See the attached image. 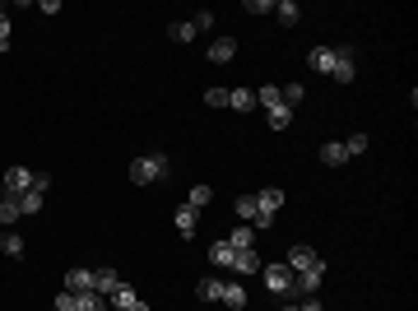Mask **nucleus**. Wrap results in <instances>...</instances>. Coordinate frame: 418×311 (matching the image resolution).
Masks as SVG:
<instances>
[{
	"instance_id": "16",
	"label": "nucleus",
	"mask_w": 418,
	"mask_h": 311,
	"mask_svg": "<svg viewBox=\"0 0 418 311\" xmlns=\"http://www.w3.org/2000/svg\"><path fill=\"white\" fill-rule=\"evenodd\" d=\"M321 163H330V167L349 163V149H344V140H330V145H321Z\"/></svg>"
},
{
	"instance_id": "26",
	"label": "nucleus",
	"mask_w": 418,
	"mask_h": 311,
	"mask_svg": "<svg viewBox=\"0 0 418 311\" xmlns=\"http://www.w3.org/2000/svg\"><path fill=\"white\" fill-rule=\"evenodd\" d=\"M75 311H107V298H98V293H79Z\"/></svg>"
},
{
	"instance_id": "21",
	"label": "nucleus",
	"mask_w": 418,
	"mask_h": 311,
	"mask_svg": "<svg viewBox=\"0 0 418 311\" xmlns=\"http://www.w3.org/2000/svg\"><path fill=\"white\" fill-rule=\"evenodd\" d=\"M219 293H223V279H200V283H196V298L200 302H219Z\"/></svg>"
},
{
	"instance_id": "39",
	"label": "nucleus",
	"mask_w": 418,
	"mask_h": 311,
	"mask_svg": "<svg viewBox=\"0 0 418 311\" xmlns=\"http://www.w3.org/2000/svg\"><path fill=\"white\" fill-rule=\"evenodd\" d=\"M297 311H326V307H321L316 298H307V302H302V307H297Z\"/></svg>"
},
{
	"instance_id": "6",
	"label": "nucleus",
	"mask_w": 418,
	"mask_h": 311,
	"mask_svg": "<svg viewBox=\"0 0 418 311\" xmlns=\"http://www.w3.org/2000/svg\"><path fill=\"white\" fill-rule=\"evenodd\" d=\"M205 56H209V61H214V66H228L232 56H237V37H228V33H223V37H214Z\"/></svg>"
},
{
	"instance_id": "15",
	"label": "nucleus",
	"mask_w": 418,
	"mask_h": 311,
	"mask_svg": "<svg viewBox=\"0 0 418 311\" xmlns=\"http://www.w3.org/2000/svg\"><path fill=\"white\" fill-rule=\"evenodd\" d=\"M228 107L232 111H256V89H228Z\"/></svg>"
},
{
	"instance_id": "9",
	"label": "nucleus",
	"mask_w": 418,
	"mask_h": 311,
	"mask_svg": "<svg viewBox=\"0 0 418 311\" xmlns=\"http://www.w3.org/2000/svg\"><path fill=\"white\" fill-rule=\"evenodd\" d=\"M172 223H177V233H181V237H196V228H200V209L181 205V209L172 214Z\"/></svg>"
},
{
	"instance_id": "4",
	"label": "nucleus",
	"mask_w": 418,
	"mask_h": 311,
	"mask_svg": "<svg viewBox=\"0 0 418 311\" xmlns=\"http://www.w3.org/2000/svg\"><path fill=\"white\" fill-rule=\"evenodd\" d=\"M33 177H37V172H28V167H10L5 181H0V195H14V200L28 195V190H33Z\"/></svg>"
},
{
	"instance_id": "22",
	"label": "nucleus",
	"mask_w": 418,
	"mask_h": 311,
	"mask_svg": "<svg viewBox=\"0 0 418 311\" xmlns=\"http://www.w3.org/2000/svg\"><path fill=\"white\" fill-rule=\"evenodd\" d=\"M265 116H270V130H288V126H293V111H288L284 102H279V107H270Z\"/></svg>"
},
{
	"instance_id": "30",
	"label": "nucleus",
	"mask_w": 418,
	"mask_h": 311,
	"mask_svg": "<svg viewBox=\"0 0 418 311\" xmlns=\"http://www.w3.org/2000/svg\"><path fill=\"white\" fill-rule=\"evenodd\" d=\"M209 200H214V190H209V186H191V195H186V205H191V209H205Z\"/></svg>"
},
{
	"instance_id": "31",
	"label": "nucleus",
	"mask_w": 418,
	"mask_h": 311,
	"mask_svg": "<svg viewBox=\"0 0 418 311\" xmlns=\"http://www.w3.org/2000/svg\"><path fill=\"white\" fill-rule=\"evenodd\" d=\"M367 145H372V140H367L363 130L358 135H349V140H344V149H349V158H358V154H367Z\"/></svg>"
},
{
	"instance_id": "23",
	"label": "nucleus",
	"mask_w": 418,
	"mask_h": 311,
	"mask_svg": "<svg viewBox=\"0 0 418 311\" xmlns=\"http://www.w3.org/2000/svg\"><path fill=\"white\" fill-rule=\"evenodd\" d=\"M23 214H19V200H14V195H0V223H5V228H10V223H19Z\"/></svg>"
},
{
	"instance_id": "12",
	"label": "nucleus",
	"mask_w": 418,
	"mask_h": 311,
	"mask_svg": "<svg viewBox=\"0 0 418 311\" xmlns=\"http://www.w3.org/2000/svg\"><path fill=\"white\" fill-rule=\"evenodd\" d=\"M66 293H93V269H70L66 274Z\"/></svg>"
},
{
	"instance_id": "11",
	"label": "nucleus",
	"mask_w": 418,
	"mask_h": 311,
	"mask_svg": "<svg viewBox=\"0 0 418 311\" xmlns=\"http://www.w3.org/2000/svg\"><path fill=\"white\" fill-rule=\"evenodd\" d=\"M117 283H121V279H117V269H93V293H98V298H112V293H117Z\"/></svg>"
},
{
	"instance_id": "33",
	"label": "nucleus",
	"mask_w": 418,
	"mask_h": 311,
	"mask_svg": "<svg viewBox=\"0 0 418 311\" xmlns=\"http://www.w3.org/2000/svg\"><path fill=\"white\" fill-rule=\"evenodd\" d=\"M205 102L209 107H228V89H205Z\"/></svg>"
},
{
	"instance_id": "19",
	"label": "nucleus",
	"mask_w": 418,
	"mask_h": 311,
	"mask_svg": "<svg viewBox=\"0 0 418 311\" xmlns=\"http://www.w3.org/2000/svg\"><path fill=\"white\" fill-rule=\"evenodd\" d=\"M232 209H237V219H242V223H256V219H261V205H256V195H237V205H232Z\"/></svg>"
},
{
	"instance_id": "17",
	"label": "nucleus",
	"mask_w": 418,
	"mask_h": 311,
	"mask_svg": "<svg viewBox=\"0 0 418 311\" xmlns=\"http://www.w3.org/2000/svg\"><path fill=\"white\" fill-rule=\"evenodd\" d=\"M135 302H140V293H135L131 283H117V293H112V298H107V307L126 311V307H135Z\"/></svg>"
},
{
	"instance_id": "28",
	"label": "nucleus",
	"mask_w": 418,
	"mask_h": 311,
	"mask_svg": "<svg viewBox=\"0 0 418 311\" xmlns=\"http://www.w3.org/2000/svg\"><path fill=\"white\" fill-rule=\"evenodd\" d=\"M167 37H172V42H196V23H172V28H167Z\"/></svg>"
},
{
	"instance_id": "27",
	"label": "nucleus",
	"mask_w": 418,
	"mask_h": 311,
	"mask_svg": "<svg viewBox=\"0 0 418 311\" xmlns=\"http://www.w3.org/2000/svg\"><path fill=\"white\" fill-rule=\"evenodd\" d=\"M256 107H279V84H265V89H256Z\"/></svg>"
},
{
	"instance_id": "20",
	"label": "nucleus",
	"mask_w": 418,
	"mask_h": 311,
	"mask_svg": "<svg viewBox=\"0 0 418 311\" xmlns=\"http://www.w3.org/2000/svg\"><path fill=\"white\" fill-rule=\"evenodd\" d=\"M307 98V89H302V84H279V102H284L288 111H297V102Z\"/></svg>"
},
{
	"instance_id": "8",
	"label": "nucleus",
	"mask_w": 418,
	"mask_h": 311,
	"mask_svg": "<svg viewBox=\"0 0 418 311\" xmlns=\"http://www.w3.org/2000/svg\"><path fill=\"white\" fill-rule=\"evenodd\" d=\"M307 66L316 70V75H330V70H335V47H311V51H307Z\"/></svg>"
},
{
	"instance_id": "2",
	"label": "nucleus",
	"mask_w": 418,
	"mask_h": 311,
	"mask_svg": "<svg viewBox=\"0 0 418 311\" xmlns=\"http://www.w3.org/2000/svg\"><path fill=\"white\" fill-rule=\"evenodd\" d=\"M261 274H265V288L275 293V302H293L297 298V293H293V269H288V265H265Z\"/></svg>"
},
{
	"instance_id": "42",
	"label": "nucleus",
	"mask_w": 418,
	"mask_h": 311,
	"mask_svg": "<svg viewBox=\"0 0 418 311\" xmlns=\"http://www.w3.org/2000/svg\"><path fill=\"white\" fill-rule=\"evenodd\" d=\"M107 311H117V307H107Z\"/></svg>"
},
{
	"instance_id": "34",
	"label": "nucleus",
	"mask_w": 418,
	"mask_h": 311,
	"mask_svg": "<svg viewBox=\"0 0 418 311\" xmlns=\"http://www.w3.org/2000/svg\"><path fill=\"white\" fill-rule=\"evenodd\" d=\"M52 311H75V293L61 288V293H56V307H52Z\"/></svg>"
},
{
	"instance_id": "10",
	"label": "nucleus",
	"mask_w": 418,
	"mask_h": 311,
	"mask_svg": "<svg viewBox=\"0 0 418 311\" xmlns=\"http://www.w3.org/2000/svg\"><path fill=\"white\" fill-rule=\"evenodd\" d=\"M232 260H237V251L228 246V237L209 246V265H214V269H232Z\"/></svg>"
},
{
	"instance_id": "24",
	"label": "nucleus",
	"mask_w": 418,
	"mask_h": 311,
	"mask_svg": "<svg viewBox=\"0 0 418 311\" xmlns=\"http://www.w3.org/2000/svg\"><path fill=\"white\" fill-rule=\"evenodd\" d=\"M232 269H237V274H256V269H261V256H256V251H237Z\"/></svg>"
},
{
	"instance_id": "3",
	"label": "nucleus",
	"mask_w": 418,
	"mask_h": 311,
	"mask_svg": "<svg viewBox=\"0 0 418 311\" xmlns=\"http://www.w3.org/2000/svg\"><path fill=\"white\" fill-rule=\"evenodd\" d=\"M330 79H335V84H353V79H358V51H353V47H335Z\"/></svg>"
},
{
	"instance_id": "1",
	"label": "nucleus",
	"mask_w": 418,
	"mask_h": 311,
	"mask_svg": "<svg viewBox=\"0 0 418 311\" xmlns=\"http://www.w3.org/2000/svg\"><path fill=\"white\" fill-rule=\"evenodd\" d=\"M167 172H172V163H167L163 154H144L131 163V181L135 186H154V181H167Z\"/></svg>"
},
{
	"instance_id": "40",
	"label": "nucleus",
	"mask_w": 418,
	"mask_h": 311,
	"mask_svg": "<svg viewBox=\"0 0 418 311\" xmlns=\"http://www.w3.org/2000/svg\"><path fill=\"white\" fill-rule=\"evenodd\" d=\"M126 311H149V302H144V298H140V302H135V307H126Z\"/></svg>"
},
{
	"instance_id": "37",
	"label": "nucleus",
	"mask_w": 418,
	"mask_h": 311,
	"mask_svg": "<svg viewBox=\"0 0 418 311\" xmlns=\"http://www.w3.org/2000/svg\"><path fill=\"white\" fill-rule=\"evenodd\" d=\"M270 10H275L270 0H246V14H270Z\"/></svg>"
},
{
	"instance_id": "14",
	"label": "nucleus",
	"mask_w": 418,
	"mask_h": 311,
	"mask_svg": "<svg viewBox=\"0 0 418 311\" xmlns=\"http://www.w3.org/2000/svg\"><path fill=\"white\" fill-rule=\"evenodd\" d=\"M219 302H223V307H232V311H242V307H246V288L228 279V283H223V293H219Z\"/></svg>"
},
{
	"instance_id": "5",
	"label": "nucleus",
	"mask_w": 418,
	"mask_h": 311,
	"mask_svg": "<svg viewBox=\"0 0 418 311\" xmlns=\"http://www.w3.org/2000/svg\"><path fill=\"white\" fill-rule=\"evenodd\" d=\"M284 265H288V269H293V274H297V269H316V265H326V260H321L316 251H311V246L293 242V246H288V260H284Z\"/></svg>"
},
{
	"instance_id": "41",
	"label": "nucleus",
	"mask_w": 418,
	"mask_h": 311,
	"mask_svg": "<svg viewBox=\"0 0 418 311\" xmlns=\"http://www.w3.org/2000/svg\"><path fill=\"white\" fill-rule=\"evenodd\" d=\"M284 311H297V307H284Z\"/></svg>"
},
{
	"instance_id": "36",
	"label": "nucleus",
	"mask_w": 418,
	"mask_h": 311,
	"mask_svg": "<svg viewBox=\"0 0 418 311\" xmlns=\"http://www.w3.org/2000/svg\"><path fill=\"white\" fill-rule=\"evenodd\" d=\"M191 23H196V33H205V28H214V14H209V10H200Z\"/></svg>"
},
{
	"instance_id": "29",
	"label": "nucleus",
	"mask_w": 418,
	"mask_h": 311,
	"mask_svg": "<svg viewBox=\"0 0 418 311\" xmlns=\"http://www.w3.org/2000/svg\"><path fill=\"white\" fill-rule=\"evenodd\" d=\"M0 251L19 260V256H23V237H19V233H5V237H0Z\"/></svg>"
},
{
	"instance_id": "32",
	"label": "nucleus",
	"mask_w": 418,
	"mask_h": 311,
	"mask_svg": "<svg viewBox=\"0 0 418 311\" xmlns=\"http://www.w3.org/2000/svg\"><path fill=\"white\" fill-rule=\"evenodd\" d=\"M37 209H42V195H37V190L19 195V214H37Z\"/></svg>"
},
{
	"instance_id": "18",
	"label": "nucleus",
	"mask_w": 418,
	"mask_h": 311,
	"mask_svg": "<svg viewBox=\"0 0 418 311\" xmlns=\"http://www.w3.org/2000/svg\"><path fill=\"white\" fill-rule=\"evenodd\" d=\"M256 205H261V214H279V205H284V190H279V186L261 190V195H256Z\"/></svg>"
},
{
	"instance_id": "38",
	"label": "nucleus",
	"mask_w": 418,
	"mask_h": 311,
	"mask_svg": "<svg viewBox=\"0 0 418 311\" xmlns=\"http://www.w3.org/2000/svg\"><path fill=\"white\" fill-rule=\"evenodd\" d=\"M47 186H52V177H47V172H37V177H33V190H37V195H47Z\"/></svg>"
},
{
	"instance_id": "13",
	"label": "nucleus",
	"mask_w": 418,
	"mask_h": 311,
	"mask_svg": "<svg viewBox=\"0 0 418 311\" xmlns=\"http://www.w3.org/2000/svg\"><path fill=\"white\" fill-rule=\"evenodd\" d=\"M256 237H261V233H256L251 223H242V228H232V233H228V246H232V251H251Z\"/></svg>"
},
{
	"instance_id": "7",
	"label": "nucleus",
	"mask_w": 418,
	"mask_h": 311,
	"mask_svg": "<svg viewBox=\"0 0 418 311\" xmlns=\"http://www.w3.org/2000/svg\"><path fill=\"white\" fill-rule=\"evenodd\" d=\"M321 279H326V265H316V269H297V274H293V293H307V298H311V293L321 288Z\"/></svg>"
},
{
	"instance_id": "25",
	"label": "nucleus",
	"mask_w": 418,
	"mask_h": 311,
	"mask_svg": "<svg viewBox=\"0 0 418 311\" xmlns=\"http://www.w3.org/2000/svg\"><path fill=\"white\" fill-rule=\"evenodd\" d=\"M275 14H279V23H284V28H293V23L302 19V10H297L293 0H279V5H275Z\"/></svg>"
},
{
	"instance_id": "35",
	"label": "nucleus",
	"mask_w": 418,
	"mask_h": 311,
	"mask_svg": "<svg viewBox=\"0 0 418 311\" xmlns=\"http://www.w3.org/2000/svg\"><path fill=\"white\" fill-rule=\"evenodd\" d=\"M0 51H10V14H0Z\"/></svg>"
}]
</instances>
